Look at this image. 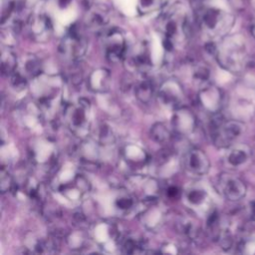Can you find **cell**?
I'll return each mask as SVG.
<instances>
[{"instance_id": "cell-1", "label": "cell", "mask_w": 255, "mask_h": 255, "mask_svg": "<svg viewBox=\"0 0 255 255\" xmlns=\"http://www.w3.org/2000/svg\"><path fill=\"white\" fill-rule=\"evenodd\" d=\"M158 23L164 38L172 42L179 36L184 38H188L190 36L191 26L189 18L185 7L181 4H174L164 11L159 17Z\"/></svg>"}, {"instance_id": "cell-2", "label": "cell", "mask_w": 255, "mask_h": 255, "mask_svg": "<svg viewBox=\"0 0 255 255\" xmlns=\"http://www.w3.org/2000/svg\"><path fill=\"white\" fill-rule=\"evenodd\" d=\"M210 137L218 147H229L245 130V125L237 120H224L217 113L214 114L210 125Z\"/></svg>"}, {"instance_id": "cell-3", "label": "cell", "mask_w": 255, "mask_h": 255, "mask_svg": "<svg viewBox=\"0 0 255 255\" xmlns=\"http://www.w3.org/2000/svg\"><path fill=\"white\" fill-rule=\"evenodd\" d=\"M218 63L231 73H240L247 64V54L242 43L225 42L216 52Z\"/></svg>"}, {"instance_id": "cell-4", "label": "cell", "mask_w": 255, "mask_h": 255, "mask_svg": "<svg viewBox=\"0 0 255 255\" xmlns=\"http://www.w3.org/2000/svg\"><path fill=\"white\" fill-rule=\"evenodd\" d=\"M90 102L87 99H80L78 104L67 105L64 115L69 128L77 135H85L89 131L88 112Z\"/></svg>"}, {"instance_id": "cell-5", "label": "cell", "mask_w": 255, "mask_h": 255, "mask_svg": "<svg viewBox=\"0 0 255 255\" xmlns=\"http://www.w3.org/2000/svg\"><path fill=\"white\" fill-rule=\"evenodd\" d=\"M88 41L77 26H72L59 45L60 53L74 61L81 60L87 53Z\"/></svg>"}, {"instance_id": "cell-6", "label": "cell", "mask_w": 255, "mask_h": 255, "mask_svg": "<svg viewBox=\"0 0 255 255\" xmlns=\"http://www.w3.org/2000/svg\"><path fill=\"white\" fill-rule=\"evenodd\" d=\"M198 24L203 32L211 37L222 35L230 26L226 15H224L220 10L213 8L199 10Z\"/></svg>"}, {"instance_id": "cell-7", "label": "cell", "mask_w": 255, "mask_h": 255, "mask_svg": "<svg viewBox=\"0 0 255 255\" xmlns=\"http://www.w3.org/2000/svg\"><path fill=\"white\" fill-rule=\"evenodd\" d=\"M105 53L109 61L120 62L127 55V42L124 33L118 28L105 30L103 34Z\"/></svg>"}, {"instance_id": "cell-8", "label": "cell", "mask_w": 255, "mask_h": 255, "mask_svg": "<svg viewBox=\"0 0 255 255\" xmlns=\"http://www.w3.org/2000/svg\"><path fill=\"white\" fill-rule=\"evenodd\" d=\"M31 38L37 42L48 41L53 33V24L50 17L44 12L32 13L26 22Z\"/></svg>"}, {"instance_id": "cell-9", "label": "cell", "mask_w": 255, "mask_h": 255, "mask_svg": "<svg viewBox=\"0 0 255 255\" xmlns=\"http://www.w3.org/2000/svg\"><path fill=\"white\" fill-rule=\"evenodd\" d=\"M217 189L226 199L238 201L246 195V185L237 176L223 172L217 178Z\"/></svg>"}, {"instance_id": "cell-10", "label": "cell", "mask_w": 255, "mask_h": 255, "mask_svg": "<svg viewBox=\"0 0 255 255\" xmlns=\"http://www.w3.org/2000/svg\"><path fill=\"white\" fill-rule=\"evenodd\" d=\"M111 19V11L107 5L104 4H94L90 6L87 10L85 16L86 26L95 31L102 32L109 24Z\"/></svg>"}, {"instance_id": "cell-11", "label": "cell", "mask_w": 255, "mask_h": 255, "mask_svg": "<svg viewBox=\"0 0 255 255\" xmlns=\"http://www.w3.org/2000/svg\"><path fill=\"white\" fill-rule=\"evenodd\" d=\"M183 164L188 172L198 176L206 174L210 168L208 156L202 149L197 147L187 151L183 159Z\"/></svg>"}, {"instance_id": "cell-12", "label": "cell", "mask_w": 255, "mask_h": 255, "mask_svg": "<svg viewBox=\"0 0 255 255\" xmlns=\"http://www.w3.org/2000/svg\"><path fill=\"white\" fill-rule=\"evenodd\" d=\"M158 99L165 106L179 108L183 99V90L181 85L174 79L166 80L159 88Z\"/></svg>"}, {"instance_id": "cell-13", "label": "cell", "mask_w": 255, "mask_h": 255, "mask_svg": "<svg viewBox=\"0 0 255 255\" xmlns=\"http://www.w3.org/2000/svg\"><path fill=\"white\" fill-rule=\"evenodd\" d=\"M174 130L180 135H188L193 132L196 128V118L187 108H176L172 120Z\"/></svg>"}, {"instance_id": "cell-14", "label": "cell", "mask_w": 255, "mask_h": 255, "mask_svg": "<svg viewBox=\"0 0 255 255\" xmlns=\"http://www.w3.org/2000/svg\"><path fill=\"white\" fill-rule=\"evenodd\" d=\"M111 73L105 68L92 71L87 79L88 88L95 93H106L111 86Z\"/></svg>"}, {"instance_id": "cell-15", "label": "cell", "mask_w": 255, "mask_h": 255, "mask_svg": "<svg viewBox=\"0 0 255 255\" xmlns=\"http://www.w3.org/2000/svg\"><path fill=\"white\" fill-rule=\"evenodd\" d=\"M198 100L205 110L215 114L221 106L222 95L217 87L206 86L200 91L198 95Z\"/></svg>"}, {"instance_id": "cell-16", "label": "cell", "mask_w": 255, "mask_h": 255, "mask_svg": "<svg viewBox=\"0 0 255 255\" xmlns=\"http://www.w3.org/2000/svg\"><path fill=\"white\" fill-rule=\"evenodd\" d=\"M122 153L124 159L132 168H139L143 166L148 160V156L145 150L134 143H128L125 145Z\"/></svg>"}, {"instance_id": "cell-17", "label": "cell", "mask_w": 255, "mask_h": 255, "mask_svg": "<svg viewBox=\"0 0 255 255\" xmlns=\"http://www.w3.org/2000/svg\"><path fill=\"white\" fill-rule=\"evenodd\" d=\"M251 159V149L247 144L238 143L229 146L226 161L232 167H241Z\"/></svg>"}, {"instance_id": "cell-18", "label": "cell", "mask_w": 255, "mask_h": 255, "mask_svg": "<svg viewBox=\"0 0 255 255\" xmlns=\"http://www.w3.org/2000/svg\"><path fill=\"white\" fill-rule=\"evenodd\" d=\"M130 62L134 69L145 72L151 66L148 48L145 42H140L135 45L130 54Z\"/></svg>"}, {"instance_id": "cell-19", "label": "cell", "mask_w": 255, "mask_h": 255, "mask_svg": "<svg viewBox=\"0 0 255 255\" xmlns=\"http://www.w3.org/2000/svg\"><path fill=\"white\" fill-rule=\"evenodd\" d=\"M154 87L150 80L145 79L139 82L134 88V95L136 99L142 104H148L153 97Z\"/></svg>"}, {"instance_id": "cell-20", "label": "cell", "mask_w": 255, "mask_h": 255, "mask_svg": "<svg viewBox=\"0 0 255 255\" xmlns=\"http://www.w3.org/2000/svg\"><path fill=\"white\" fill-rule=\"evenodd\" d=\"M17 68V57L9 48L1 52V72L4 76L10 77Z\"/></svg>"}, {"instance_id": "cell-21", "label": "cell", "mask_w": 255, "mask_h": 255, "mask_svg": "<svg viewBox=\"0 0 255 255\" xmlns=\"http://www.w3.org/2000/svg\"><path fill=\"white\" fill-rule=\"evenodd\" d=\"M150 137L157 143H166L171 138V132L163 123H155L149 130Z\"/></svg>"}, {"instance_id": "cell-22", "label": "cell", "mask_w": 255, "mask_h": 255, "mask_svg": "<svg viewBox=\"0 0 255 255\" xmlns=\"http://www.w3.org/2000/svg\"><path fill=\"white\" fill-rule=\"evenodd\" d=\"M186 198L188 203L194 207H200L207 203L208 195L207 192L199 187H194L188 190L186 194Z\"/></svg>"}, {"instance_id": "cell-23", "label": "cell", "mask_w": 255, "mask_h": 255, "mask_svg": "<svg viewBox=\"0 0 255 255\" xmlns=\"http://www.w3.org/2000/svg\"><path fill=\"white\" fill-rule=\"evenodd\" d=\"M179 230L182 234H184L190 239L196 238L199 233V228L197 224L190 219H183L179 223Z\"/></svg>"}, {"instance_id": "cell-24", "label": "cell", "mask_w": 255, "mask_h": 255, "mask_svg": "<svg viewBox=\"0 0 255 255\" xmlns=\"http://www.w3.org/2000/svg\"><path fill=\"white\" fill-rule=\"evenodd\" d=\"M24 68L26 73L29 74L31 77L39 76L42 71L41 62L36 57H30L28 60H26Z\"/></svg>"}, {"instance_id": "cell-25", "label": "cell", "mask_w": 255, "mask_h": 255, "mask_svg": "<svg viewBox=\"0 0 255 255\" xmlns=\"http://www.w3.org/2000/svg\"><path fill=\"white\" fill-rule=\"evenodd\" d=\"M115 139H116V135L114 134V131L111 128V127L107 125H103L100 128L99 140L104 144H110V143H113Z\"/></svg>"}, {"instance_id": "cell-26", "label": "cell", "mask_w": 255, "mask_h": 255, "mask_svg": "<svg viewBox=\"0 0 255 255\" xmlns=\"http://www.w3.org/2000/svg\"><path fill=\"white\" fill-rule=\"evenodd\" d=\"M134 205L133 197L129 195H121L116 200V206L122 211H128Z\"/></svg>"}, {"instance_id": "cell-27", "label": "cell", "mask_w": 255, "mask_h": 255, "mask_svg": "<svg viewBox=\"0 0 255 255\" xmlns=\"http://www.w3.org/2000/svg\"><path fill=\"white\" fill-rule=\"evenodd\" d=\"M238 248L242 253H254L253 249H255V235L242 239L238 244Z\"/></svg>"}, {"instance_id": "cell-28", "label": "cell", "mask_w": 255, "mask_h": 255, "mask_svg": "<svg viewBox=\"0 0 255 255\" xmlns=\"http://www.w3.org/2000/svg\"><path fill=\"white\" fill-rule=\"evenodd\" d=\"M14 185L12 176L6 171L4 168L1 169V179H0V186H1V191L4 193L8 190H11Z\"/></svg>"}, {"instance_id": "cell-29", "label": "cell", "mask_w": 255, "mask_h": 255, "mask_svg": "<svg viewBox=\"0 0 255 255\" xmlns=\"http://www.w3.org/2000/svg\"><path fill=\"white\" fill-rule=\"evenodd\" d=\"M10 79H11V85L13 86L14 89H17V90H23L25 89V87L27 86V80L26 78L19 72L15 71L11 76H10Z\"/></svg>"}, {"instance_id": "cell-30", "label": "cell", "mask_w": 255, "mask_h": 255, "mask_svg": "<svg viewBox=\"0 0 255 255\" xmlns=\"http://www.w3.org/2000/svg\"><path fill=\"white\" fill-rule=\"evenodd\" d=\"M209 70L205 66H197L193 73V78L196 82L205 83L209 79Z\"/></svg>"}, {"instance_id": "cell-31", "label": "cell", "mask_w": 255, "mask_h": 255, "mask_svg": "<svg viewBox=\"0 0 255 255\" xmlns=\"http://www.w3.org/2000/svg\"><path fill=\"white\" fill-rule=\"evenodd\" d=\"M166 194H167V196L169 198L176 199V198H178L180 196V189L177 186H174V185L169 186L167 188V190H166Z\"/></svg>"}, {"instance_id": "cell-32", "label": "cell", "mask_w": 255, "mask_h": 255, "mask_svg": "<svg viewBox=\"0 0 255 255\" xmlns=\"http://www.w3.org/2000/svg\"><path fill=\"white\" fill-rule=\"evenodd\" d=\"M160 1L161 0H140V5L143 7V9H150L156 6Z\"/></svg>"}, {"instance_id": "cell-33", "label": "cell", "mask_w": 255, "mask_h": 255, "mask_svg": "<svg viewBox=\"0 0 255 255\" xmlns=\"http://www.w3.org/2000/svg\"><path fill=\"white\" fill-rule=\"evenodd\" d=\"M249 214L252 220L255 221V200L252 201L250 203V207H249Z\"/></svg>"}, {"instance_id": "cell-34", "label": "cell", "mask_w": 255, "mask_h": 255, "mask_svg": "<svg viewBox=\"0 0 255 255\" xmlns=\"http://www.w3.org/2000/svg\"><path fill=\"white\" fill-rule=\"evenodd\" d=\"M57 2H58V5L60 7L65 8V7H67L72 2V0H57Z\"/></svg>"}]
</instances>
